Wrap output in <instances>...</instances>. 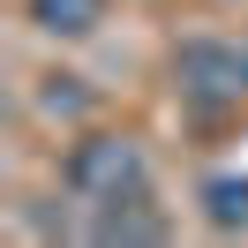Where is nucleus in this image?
<instances>
[{"instance_id":"nucleus-4","label":"nucleus","mask_w":248,"mask_h":248,"mask_svg":"<svg viewBox=\"0 0 248 248\" xmlns=\"http://www.w3.org/2000/svg\"><path fill=\"white\" fill-rule=\"evenodd\" d=\"M203 218L218 233H241L248 226V173H211L203 181Z\"/></svg>"},{"instance_id":"nucleus-5","label":"nucleus","mask_w":248,"mask_h":248,"mask_svg":"<svg viewBox=\"0 0 248 248\" xmlns=\"http://www.w3.org/2000/svg\"><path fill=\"white\" fill-rule=\"evenodd\" d=\"M98 241H166V218L151 211V196L113 203V211H98Z\"/></svg>"},{"instance_id":"nucleus-3","label":"nucleus","mask_w":248,"mask_h":248,"mask_svg":"<svg viewBox=\"0 0 248 248\" xmlns=\"http://www.w3.org/2000/svg\"><path fill=\"white\" fill-rule=\"evenodd\" d=\"M23 8L46 38H91L106 23V0H23Z\"/></svg>"},{"instance_id":"nucleus-1","label":"nucleus","mask_w":248,"mask_h":248,"mask_svg":"<svg viewBox=\"0 0 248 248\" xmlns=\"http://www.w3.org/2000/svg\"><path fill=\"white\" fill-rule=\"evenodd\" d=\"M68 188H76L91 211H113V203L151 196V166H143L136 136H83L68 151Z\"/></svg>"},{"instance_id":"nucleus-2","label":"nucleus","mask_w":248,"mask_h":248,"mask_svg":"<svg viewBox=\"0 0 248 248\" xmlns=\"http://www.w3.org/2000/svg\"><path fill=\"white\" fill-rule=\"evenodd\" d=\"M173 76H181V98L196 113H226V106L248 98V53L241 46H218V38H196V46H181Z\"/></svg>"}]
</instances>
